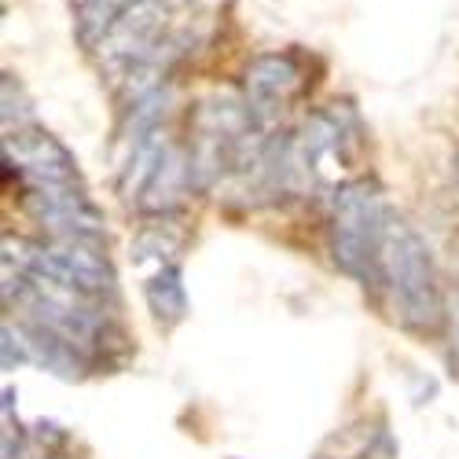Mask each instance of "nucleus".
I'll return each mask as SVG.
<instances>
[{"label":"nucleus","mask_w":459,"mask_h":459,"mask_svg":"<svg viewBox=\"0 0 459 459\" xmlns=\"http://www.w3.org/2000/svg\"><path fill=\"white\" fill-rule=\"evenodd\" d=\"M375 287H382L401 327L415 334H437L445 327L448 309H445L437 264L423 236L401 217H390L386 236H382Z\"/></svg>","instance_id":"nucleus-1"},{"label":"nucleus","mask_w":459,"mask_h":459,"mask_svg":"<svg viewBox=\"0 0 459 459\" xmlns=\"http://www.w3.org/2000/svg\"><path fill=\"white\" fill-rule=\"evenodd\" d=\"M386 195L375 180H346L338 184L331 203V257L346 276L360 283H375L378 250L390 224Z\"/></svg>","instance_id":"nucleus-2"},{"label":"nucleus","mask_w":459,"mask_h":459,"mask_svg":"<svg viewBox=\"0 0 459 459\" xmlns=\"http://www.w3.org/2000/svg\"><path fill=\"white\" fill-rule=\"evenodd\" d=\"M26 213L48 232V239H103V213L78 184L26 187Z\"/></svg>","instance_id":"nucleus-3"},{"label":"nucleus","mask_w":459,"mask_h":459,"mask_svg":"<svg viewBox=\"0 0 459 459\" xmlns=\"http://www.w3.org/2000/svg\"><path fill=\"white\" fill-rule=\"evenodd\" d=\"M4 159L26 180V187H59L78 184V159L45 129H19L4 136Z\"/></svg>","instance_id":"nucleus-4"},{"label":"nucleus","mask_w":459,"mask_h":459,"mask_svg":"<svg viewBox=\"0 0 459 459\" xmlns=\"http://www.w3.org/2000/svg\"><path fill=\"white\" fill-rule=\"evenodd\" d=\"M243 85H247V103L254 107V114L269 110V107L287 103L301 89V66L290 52H264L250 59Z\"/></svg>","instance_id":"nucleus-5"},{"label":"nucleus","mask_w":459,"mask_h":459,"mask_svg":"<svg viewBox=\"0 0 459 459\" xmlns=\"http://www.w3.org/2000/svg\"><path fill=\"white\" fill-rule=\"evenodd\" d=\"M143 294L151 305V316H155L162 327H173L187 316V290H184L180 264H162V269L147 280Z\"/></svg>","instance_id":"nucleus-6"},{"label":"nucleus","mask_w":459,"mask_h":459,"mask_svg":"<svg viewBox=\"0 0 459 459\" xmlns=\"http://www.w3.org/2000/svg\"><path fill=\"white\" fill-rule=\"evenodd\" d=\"M129 4L133 0H74V8H78V37L85 45H100L114 30V22L126 15Z\"/></svg>","instance_id":"nucleus-7"},{"label":"nucleus","mask_w":459,"mask_h":459,"mask_svg":"<svg viewBox=\"0 0 459 459\" xmlns=\"http://www.w3.org/2000/svg\"><path fill=\"white\" fill-rule=\"evenodd\" d=\"M0 96H4V133L30 129L33 110H30V100L22 96V89H19V82L12 78V74H4V82H0Z\"/></svg>","instance_id":"nucleus-8"},{"label":"nucleus","mask_w":459,"mask_h":459,"mask_svg":"<svg viewBox=\"0 0 459 459\" xmlns=\"http://www.w3.org/2000/svg\"><path fill=\"white\" fill-rule=\"evenodd\" d=\"M452 342H455V353H459V287H455V309H452Z\"/></svg>","instance_id":"nucleus-9"},{"label":"nucleus","mask_w":459,"mask_h":459,"mask_svg":"<svg viewBox=\"0 0 459 459\" xmlns=\"http://www.w3.org/2000/svg\"><path fill=\"white\" fill-rule=\"evenodd\" d=\"M455 169H459V155H455Z\"/></svg>","instance_id":"nucleus-10"}]
</instances>
